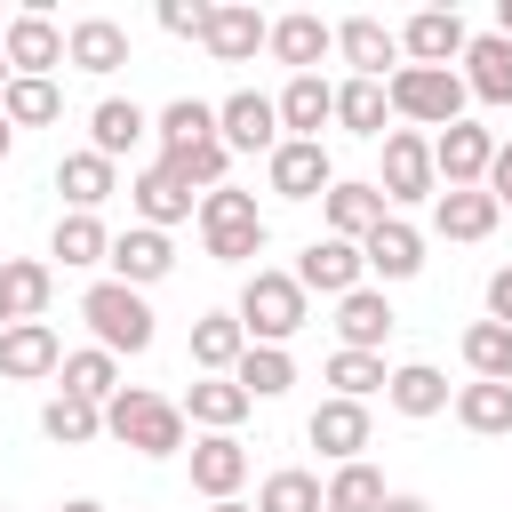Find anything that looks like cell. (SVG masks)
<instances>
[{"label":"cell","mask_w":512,"mask_h":512,"mask_svg":"<svg viewBox=\"0 0 512 512\" xmlns=\"http://www.w3.org/2000/svg\"><path fill=\"white\" fill-rule=\"evenodd\" d=\"M264 176H272V192H280V200H328V184H336L328 144H296V136L264 160Z\"/></svg>","instance_id":"7c38bea8"},{"label":"cell","mask_w":512,"mask_h":512,"mask_svg":"<svg viewBox=\"0 0 512 512\" xmlns=\"http://www.w3.org/2000/svg\"><path fill=\"white\" fill-rule=\"evenodd\" d=\"M360 272H368V256H360V240H312V248L296 256V288H304V296L320 288V296H336V304H344L352 288H368Z\"/></svg>","instance_id":"30bf717a"},{"label":"cell","mask_w":512,"mask_h":512,"mask_svg":"<svg viewBox=\"0 0 512 512\" xmlns=\"http://www.w3.org/2000/svg\"><path fill=\"white\" fill-rule=\"evenodd\" d=\"M488 320H504V328H512V264H504V272H488Z\"/></svg>","instance_id":"c3c4849f"},{"label":"cell","mask_w":512,"mask_h":512,"mask_svg":"<svg viewBox=\"0 0 512 512\" xmlns=\"http://www.w3.org/2000/svg\"><path fill=\"white\" fill-rule=\"evenodd\" d=\"M384 88H392V112L416 120V128H456L464 120V96H472L464 72H440V64H400Z\"/></svg>","instance_id":"277c9868"},{"label":"cell","mask_w":512,"mask_h":512,"mask_svg":"<svg viewBox=\"0 0 512 512\" xmlns=\"http://www.w3.org/2000/svg\"><path fill=\"white\" fill-rule=\"evenodd\" d=\"M224 160H232L224 136H216V144H192V152H160V168H168L184 192H216V184H224Z\"/></svg>","instance_id":"f6af8a7d"},{"label":"cell","mask_w":512,"mask_h":512,"mask_svg":"<svg viewBox=\"0 0 512 512\" xmlns=\"http://www.w3.org/2000/svg\"><path fill=\"white\" fill-rule=\"evenodd\" d=\"M272 104H280V136H296V144H320V128L336 120V88L320 72H296Z\"/></svg>","instance_id":"2e32d148"},{"label":"cell","mask_w":512,"mask_h":512,"mask_svg":"<svg viewBox=\"0 0 512 512\" xmlns=\"http://www.w3.org/2000/svg\"><path fill=\"white\" fill-rule=\"evenodd\" d=\"M104 432L120 448H136V456H176L184 448V408L160 400V392H144V384H120L104 400Z\"/></svg>","instance_id":"6da1fadb"},{"label":"cell","mask_w":512,"mask_h":512,"mask_svg":"<svg viewBox=\"0 0 512 512\" xmlns=\"http://www.w3.org/2000/svg\"><path fill=\"white\" fill-rule=\"evenodd\" d=\"M376 192H384L392 208H408V200H440L432 136H416V128H384V176H376Z\"/></svg>","instance_id":"8992f818"},{"label":"cell","mask_w":512,"mask_h":512,"mask_svg":"<svg viewBox=\"0 0 512 512\" xmlns=\"http://www.w3.org/2000/svg\"><path fill=\"white\" fill-rule=\"evenodd\" d=\"M56 376H64V392H72V400H96V408L120 392V360H112L104 344H88V352H64V368H56Z\"/></svg>","instance_id":"74e56055"},{"label":"cell","mask_w":512,"mask_h":512,"mask_svg":"<svg viewBox=\"0 0 512 512\" xmlns=\"http://www.w3.org/2000/svg\"><path fill=\"white\" fill-rule=\"evenodd\" d=\"M304 432H312V448H320V456H336V464H360V448L376 440V424H368V400H320Z\"/></svg>","instance_id":"4fadbf2b"},{"label":"cell","mask_w":512,"mask_h":512,"mask_svg":"<svg viewBox=\"0 0 512 512\" xmlns=\"http://www.w3.org/2000/svg\"><path fill=\"white\" fill-rule=\"evenodd\" d=\"M56 192L72 200V216H96L120 184H112V160L104 152H64V168H56Z\"/></svg>","instance_id":"f1b7e54d"},{"label":"cell","mask_w":512,"mask_h":512,"mask_svg":"<svg viewBox=\"0 0 512 512\" xmlns=\"http://www.w3.org/2000/svg\"><path fill=\"white\" fill-rule=\"evenodd\" d=\"M336 56L352 64V80H384V64L400 56V32L384 16H344L336 24Z\"/></svg>","instance_id":"ac0fdd59"},{"label":"cell","mask_w":512,"mask_h":512,"mask_svg":"<svg viewBox=\"0 0 512 512\" xmlns=\"http://www.w3.org/2000/svg\"><path fill=\"white\" fill-rule=\"evenodd\" d=\"M496 216H504V200H496L488 184H472V192H440V200H432V232H448V240H488Z\"/></svg>","instance_id":"603a6c76"},{"label":"cell","mask_w":512,"mask_h":512,"mask_svg":"<svg viewBox=\"0 0 512 512\" xmlns=\"http://www.w3.org/2000/svg\"><path fill=\"white\" fill-rule=\"evenodd\" d=\"M384 512H432L424 496H384Z\"/></svg>","instance_id":"f907efd6"},{"label":"cell","mask_w":512,"mask_h":512,"mask_svg":"<svg viewBox=\"0 0 512 512\" xmlns=\"http://www.w3.org/2000/svg\"><path fill=\"white\" fill-rule=\"evenodd\" d=\"M8 80H16V72H8V56H0V96H8Z\"/></svg>","instance_id":"9f6ffc18"},{"label":"cell","mask_w":512,"mask_h":512,"mask_svg":"<svg viewBox=\"0 0 512 512\" xmlns=\"http://www.w3.org/2000/svg\"><path fill=\"white\" fill-rule=\"evenodd\" d=\"M328 384H336V400H368V392H384L392 376H384V352H328Z\"/></svg>","instance_id":"ee69618b"},{"label":"cell","mask_w":512,"mask_h":512,"mask_svg":"<svg viewBox=\"0 0 512 512\" xmlns=\"http://www.w3.org/2000/svg\"><path fill=\"white\" fill-rule=\"evenodd\" d=\"M56 512H104V504H88V496H72V504H56Z\"/></svg>","instance_id":"db71d44e"},{"label":"cell","mask_w":512,"mask_h":512,"mask_svg":"<svg viewBox=\"0 0 512 512\" xmlns=\"http://www.w3.org/2000/svg\"><path fill=\"white\" fill-rule=\"evenodd\" d=\"M384 496H392V488H384V472H376L368 456L328 472V512H384Z\"/></svg>","instance_id":"60d3db41"},{"label":"cell","mask_w":512,"mask_h":512,"mask_svg":"<svg viewBox=\"0 0 512 512\" xmlns=\"http://www.w3.org/2000/svg\"><path fill=\"white\" fill-rule=\"evenodd\" d=\"M0 112H8V128H48V120L64 112V88H56V80H8Z\"/></svg>","instance_id":"7bdbcfd3"},{"label":"cell","mask_w":512,"mask_h":512,"mask_svg":"<svg viewBox=\"0 0 512 512\" xmlns=\"http://www.w3.org/2000/svg\"><path fill=\"white\" fill-rule=\"evenodd\" d=\"M464 88H472L480 104H512V40H504V32H480V40L464 48Z\"/></svg>","instance_id":"83f0119b"},{"label":"cell","mask_w":512,"mask_h":512,"mask_svg":"<svg viewBox=\"0 0 512 512\" xmlns=\"http://www.w3.org/2000/svg\"><path fill=\"white\" fill-rule=\"evenodd\" d=\"M320 208H328V240H368V232L392 216V200H384L376 184H344V176L328 184V200H320Z\"/></svg>","instance_id":"44dd1931"},{"label":"cell","mask_w":512,"mask_h":512,"mask_svg":"<svg viewBox=\"0 0 512 512\" xmlns=\"http://www.w3.org/2000/svg\"><path fill=\"white\" fill-rule=\"evenodd\" d=\"M488 192L512 200V144H496V168H488Z\"/></svg>","instance_id":"681fc988"},{"label":"cell","mask_w":512,"mask_h":512,"mask_svg":"<svg viewBox=\"0 0 512 512\" xmlns=\"http://www.w3.org/2000/svg\"><path fill=\"white\" fill-rule=\"evenodd\" d=\"M160 24H168L176 40H200V32H208V8H200V0H160Z\"/></svg>","instance_id":"7dc6e473"},{"label":"cell","mask_w":512,"mask_h":512,"mask_svg":"<svg viewBox=\"0 0 512 512\" xmlns=\"http://www.w3.org/2000/svg\"><path fill=\"white\" fill-rule=\"evenodd\" d=\"M432 168H440L448 192H472V184H488V168H496V136H488L480 120H456V128L432 136Z\"/></svg>","instance_id":"ba28073f"},{"label":"cell","mask_w":512,"mask_h":512,"mask_svg":"<svg viewBox=\"0 0 512 512\" xmlns=\"http://www.w3.org/2000/svg\"><path fill=\"white\" fill-rule=\"evenodd\" d=\"M216 136H224V152H264V160L288 144V136H280V104L256 96V88H240V96L216 104Z\"/></svg>","instance_id":"52a82bcc"},{"label":"cell","mask_w":512,"mask_h":512,"mask_svg":"<svg viewBox=\"0 0 512 512\" xmlns=\"http://www.w3.org/2000/svg\"><path fill=\"white\" fill-rule=\"evenodd\" d=\"M240 352H248L240 312H200V320H192V368H200V376H232Z\"/></svg>","instance_id":"cb8c5ba5"},{"label":"cell","mask_w":512,"mask_h":512,"mask_svg":"<svg viewBox=\"0 0 512 512\" xmlns=\"http://www.w3.org/2000/svg\"><path fill=\"white\" fill-rule=\"evenodd\" d=\"M0 296H8L16 320H40L48 296H56V272H48L40 256H0Z\"/></svg>","instance_id":"4dcf8cb0"},{"label":"cell","mask_w":512,"mask_h":512,"mask_svg":"<svg viewBox=\"0 0 512 512\" xmlns=\"http://www.w3.org/2000/svg\"><path fill=\"white\" fill-rule=\"evenodd\" d=\"M8 328H16V312H8V296H0V336H8Z\"/></svg>","instance_id":"11a10c76"},{"label":"cell","mask_w":512,"mask_h":512,"mask_svg":"<svg viewBox=\"0 0 512 512\" xmlns=\"http://www.w3.org/2000/svg\"><path fill=\"white\" fill-rule=\"evenodd\" d=\"M464 368L480 384H512V328L504 320H472L464 328Z\"/></svg>","instance_id":"f35d334b"},{"label":"cell","mask_w":512,"mask_h":512,"mask_svg":"<svg viewBox=\"0 0 512 512\" xmlns=\"http://www.w3.org/2000/svg\"><path fill=\"white\" fill-rule=\"evenodd\" d=\"M232 384H240L248 400H280V392L296 384V360H288V344H248V352H240V368H232Z\"/></svg>","instance_id":"d6a6232c"},{"label":"cell","mask_w":512,"mask_h":512,"mask_svg":"<svg viewBox=\"0 0 512 512\" xmlns=\"http://www.w3.org/2000/svg\"><path fill=\"white\" fill-rule=\"evenodd\" d=\"M8 144H16V128H8V112H0V160H8Z\"/></svg>","instance_id":"f5cc1de1"},{"label":"cell","mask_w":512,"mask_h":512,"mask_svg":"<svg viewBox=\"0 0 512 512\" xmlns=\"http://www.w3.org/2000/svg\"><path fill=\"white\" fill-rule=\"evenodd\" d=\"M64 64H72V72H88V80H104V72H120V64H128V32H120L112 16H80V24L64 32Z\"/></svg>","instance_id":"e0dca14e"},{"label":"cell","mask_w":512,"mask_h":512,"mask_svg":"<svg viewBox=\"0 0 512 512\" xmlns=\"http://www.w3.org/2000/svg\"><path fill=\"white\" fill-rule=\"evenodd\" d=\"M144 136H152V120H144V104H128V96H104V104L88 112V152H104V160L136 152Z\"/></svg>","instance_id":"484cf974"},{"label":"cell","mask_w":512,"mask_h":512,"mask_svg":"<svg viewBox=\"0 0 512 512\" xmlns=\"http://www.w3.org/2000/svg\"><path fill=\"white\" fill-rule=\"evenodd\" d=\"M80 320L96 328V344L120 360V352H152V304H144V288H128V280H96L88 296H80Z\"/></svg>","instance_id":"3957f363"},{"label":"cell","mask_w":512,"mask_h":512,"mask_svg":"<svg viewBox=\"0 0 512 512\" xmlns=\"http://www.w3.org/2000/svg\"><path fill=\"white\" fill-rule=\"evenodd\" d=\"M400 48H408L416 64H440V72H456V56L472 48V32H464V16H456V8H416V16L400 24Z\"/></svg>","instance_id":"8fae6325"},{"label":"cell","mask_w":512,"mask_h":512,"mask_svg":"<svg viewBox=\"0 0 512 512\" xmlns=\"http://www.w3.org/2000/svg\"><path fill=\"white\" fill-rule=\"evenodd\" d=\"M0 56H8V72H16V80H48V72L64 64V32L48 24V8H24V16H8Z\"/></svg>","instance_id":"9c48e42d"},{"label":"cell","mask_w":512,"mask_h":512,"mask_svg":"<svg viewBox=\"0 0 512 512\" xmlns=\"http://www.w3.org/2000/svg\"><path fill=\"white\" fill-rule=\"evenodd\" d=\"M48 256H64L72 272H80V264H112V232H104L96 216H56V240H48Z\"/></svg>","instance_id":"b9f144b4"},{"label":"cell","mask_w":512,"mask_h":512,"mask_svg":"<svg viewBox=\"0 0 512 512\" xmlns=\"http://www.w3.org/2000/svg\"><path fill=\"white\" fill-rule=\"evenodd\" d=\"M200 248H208L216 264H248V256H264V216H256V192H240V184L200 192Z\"/></svg>","instance_id":"7a4b0ae2"},{"label":"cell","mask_w":512,"mask_h":512,"mask_svg":"<svg viewBox=\"0 0 512 512\" xmlns=\"http://www.w3.org/2000/svg\"><path fill=\"white\" fill-rule=\"evenodd\" d=\"M56 368H64V344H56L48 320H16V328L0 336V376H8V384H40V376H56Z\"/></svg>","instance_id":"5bb4252c"},{"label":"cell","mask_w":512,"mask_h":512,"mask_svg":"<svg viewBox=\"0 0 512 512\" xmlns=\"http://www.w3.org/2000/svg\"><path fill=\"white\" fill-rule=\"evenodd\" d=\"M160 152H192V144H216V104H200V96H176V104H160Z\"/></svg>","instance_id":"8d00e7d4"},{"label":"cell","mask_w":512,"mask_h":512,"mask_svg":"<svg viewBox=\"0 0 512 512\" xmlns=\"http://www.w3.org/2000/svg\"><path fill=\"white\" fill-rule=\"evenodd\" d=\"M384 400H392L400 416H440V408H448V376H440L432 360H408V368H392Z\"/></svg>","instance_id":"836d02e7"},{"label":"cell","mask_w":512,"mask_h":512,"mask_svg":"<svg viewBox=\"0 0 512 512\" xmlns=\"http://www.w3.org/2000/svg\"><path fill=\"white\" fill-rule=\"evenodd\" d=\"M248 408H256V400H248L232 376H200V384L184 392V424H208V432H232Z\"/></svg>","instance_id":"1f68e13d"},{"label":"cell","mask_w":512,"mask_h":512,"mask_svg":"<svg viewBox=\"0 0 512 512\" xmlns=\"http://www.w3.org/2000/svg\"><path fill=\"white\" fill-rule=\"evenodd\" d=\"M208 512H256V504H240V496H224V504H208Z\"/></svg>","instance_id":"816d5d0a"},{"label":"cell","mask_w":512,"mask_h":512,"mask_svg":"<svg viewBox=\"0 0 512 512\" xmlns=\"http://www.w3.org/2000/svg\"><path fill=\"white\" fill-rule=\"evenodd\" d=\"M456 424L480 432V440H504V432H512V384H480V376H472V384L456 392Z\"/></svg>","instance_id":"e575fe53"},{"label":"cell","mask_w":512,"mask_h":512,"mask_svg":"<svg viewBox=\"0 0 512 512\" xmlns=\"http://www.w3.org/2000/svg\"><path fill=\"white\" fill-rule=\"evenodd\" d=\"M256 512H328V488L312 472H272L256 488Z\"/></svg>","instance_id":"bcb514c9"},{"label":"cell","mask_w":512,"mask_h":512,"mask_svg":"<svg viewBox=\"0 0 512 512\" xmlns=\"http://www.w3.org/2000/svg\"><path fill=\"white\" fill-rule=\"evenodd\" d=\"M384 120H392V88H384V80H344V88H336V128L384 136Z\"/></svg>","instance_id":"d590c367"},{"label":"cell","mask_w":512,"mask_h":512,"mask_svg":"<svg viewBox=\"0 0 512 512\" xmlns=\"http://www.w3.org/2000/svg\"><path fill=\"white\" fill-rule=\"evenodd\" d=\"M264 48H272V56L288 64V80H296V72H312V64L336 48V24H320V16H304V8H296V16H280V24H272V40H264Z\"/></svg>","instance_id":"d4e9b609"},{"label":"cell","mask_w":512,"mask_h":512,"mask_svg":"<svg viewBox=\"0 0 512 512\" xmlns=\"http://www.w3.org/2000/svg\"><path fill=\"white\" fill-rule=\"evenodd\" d=\"M504 208H512V200H504Z\"/></svg>","instance_id":"6f0895ef"},{"label":"cell","mask_w":512,"mask_h":512,"mask_svg":"<svg viewBox=\"0 0 512 512\" xmlns=\"http://www.w3.org/2000/svg\"><path fill=\"white\" fill-rule=\"evenodd\" d=\"M240 480H248V448H240L232 432H208V440H192V488H200L208 504L240 496Z\"/></svg>","instance_id":"ffe728a7"},{"label":"cell","mask_w":512,"mask_h":512,"mask_svg":"<svg viewBox=\"0 0 512 512\" xmlns=\"http://www.w3.org/2000/svg\"><path fill=\"white\" fill-rule=\"evenodd\" d=\"M336 336H344V352H376V344L392 336V304H384V288H352V296L336 304Z\"/></svg>","instance_id":"f546056e"},{"label":"cell","mask_w":512,"mask_h":512,"mask_svg":"<svg viewBox=\"0 0 512 512\" xmlns=\"http://www.w3.org/2000/svg\"><path fill=\"white\" fill-rule=\"evenodd\" d=\"M240 328H248V344H288V336L304 328V288H296V272L256 264L248 288H240Z\"/></svg>","instance_id":"5b68a950"},{"label":"cell","mask_w":512,"mask_h":512,"mask_svg":"<svg viewBox=\"0 0 512 512\" xmlns=\"http://www.w3.org/2000/svg\"><path fill=\"white\" fill-rule=\"evenodd\" d=\"M40 432H48L56 448H88V440L104 432V408H96V400H72V392H56V400L40 408Z\"/></svg>","instance_id":"ab89813d"},{"label":"cell","mask_w":512,"mask_h":512,"mask_svg":"<svg viewBox=\"0 0 512 512\" xmlns=\"http://www.w3.org/2000/svg\"><path fill=\"white\" fill-rule=\"evenodd\" d=\"M360 256H368L376 280H416V272H424V232L400 224V216H384V224L360 240Z\"/></svg>","instance_id":"7402d4cb"},{"label":"cell","mask_w":512,"mask_h":512,"mask_svg":"<svg viewBox=\"0 0 512 512\" xmlns=\"http://www.w3.org/2000/svg\"><path fill=\"white\" fill-rule=\"evenodd\" d=\"M128 200H136V216H144L152 232H168V224H184V216H200V200H192V192H184V184H176V176H168L160 160H152V168H144V176L128 184Z\"/></svg>","instance_id":"4316f807"},{"label":"cell","mask_w":512,"mask_h":512,"mask_svg":"<svg viewBox=\"0 0 512 512\" xmlns=\"http://www.w3.org/2000/svg\"><path fill=\"white\" fill-rule=\"evenodd\" d=\"M264 40H272V24H264L248 0H224V8H208V32H200V48H208L216 64H248Z\"/></svg>","instance_id":"9a60e30c"},{"label":"cell","mask_w":512,"mask_h":512,"mask_svg":"<svg viewBox=\"0 0 512 512\" xmlns=\"http://www.w3.org/2000/svg\"><path fill=\"white\" fill-rule=\"evenodd\" d=\"M168 272H176V240H168V232L136 224V232H120V240H112V280L152 288V280H168Z\"/></svg>","instance_id":"d6986e66"}]
</instances>
